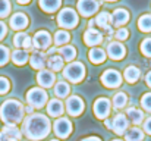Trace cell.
<instances>
[{"instance_id":"6da1fadb","label":"cell","mask_w":151,"mask_h":141,"mask_svg":"<svg viewBox=\"0 0 151 141\" xmlns=\"http://www.w3.org/2000/svg\"><path fill=\"white\" fill-rule=\"evenodd\" d=\"M50 121L47 116L40 113L28 115V118L24 121V134L29 140L38 141L43 140L50 132Z\"/></svg>"},{"instance_id":"7a4b0ae2","label":"cell","mask_w":151,"mask_h":141,"mask_svg":"<svg viewBox=\"0 0 151 141\" xmlns=\"http://www.w3.org/2000/svg\"><path fill=\"white\" fill-rule=\"evenodd\" d=\"M24 106L21 101L10 98L0 106V119L6 125H18L24 119Z\"/></svg>"},{"instance_id":"3957f363","label":"cell","mask_w":151,"mask_h":141,"mask_svg":"<svg viewBox=\"0 0 151 141\" xmlns=\"http://www.w3.org/2000/svg\"><path fill=\"white\" fill-rule=\"evenodd\" d=\"M63 77L70 82H79L85 77V66L81 62H72L63 69Z\"/></svg>"},{"instance_id":"277c9868","label":"cell","mask_w":151,"mask_h":141,"mask_svg":"<svg viewBox=\"0 0 151 141\" xmlns=\"http://www.w3.org/2000/svg\"><path fill=\"white\" fill-rule=\"evenodd\" d=\"M57 24L60 27L66 28V30L75 28L76 24H78V13L73 9H70V7H65L57 15Z\"/></svg>"},{"instance_id":"5b68a950","label":"cell","mask_w":151,"mask_h":141,"mask_svg":"<svg viewBox=\"0 0 151 141\" xmlns=\"http://www.w3.org/2000/svg\"><path fill=\"white\" fill-rule=\"evenodd\" d=\"M47 98H49L47 93L43 88H38V87L31 88L27 93V101H28V104L32 106V107H37V109H41L47 103Z\"/></svg>"},{"instance_id":"8992f818","label":"cell","mask_w":151,"mask_h":141,"mask_svg":"<svg viewBox=\"0 0 151 141\" xmlns=\"http://www.w3.org/2000/svg\"><path fill=\"white\" fill-rule=\"evenodd\" d=\"M53 129H54V134L59 137V138H68L72 132V122L68 119V118H57L54 121V125H53Z\"/></svg>"},{"instance_id":"52a82bcc","label":"cell","mask_w":151,"mask_h":141,"mask_svg":"<svg viewBox=\"0 0 151 141\" xmlns=\"http://www.w3.org/2000/svg\"><path fill=\"white\" fill-rule=\"evenodd\" d=\"M101 82L109 87V88H117L122 84V77L117 71L114 69H107L103 75H101Z\"/></svg>"},{"instance_id":"ba28073f","label":"cell","mask_w":151,"mask_h":141,"mask_svg":"<svg viewBox=\"0 0 151 141\" xmlns=\"http://www.w3.org/2000/svg\"><path fill=\"white\" fill-rule=\"evenodd\" d=\"M84 101L78 95H70L66 101V110L70 116H79L84 112Z\"/></svg>"},{"instance_id":"9c48e42d","label":"cell","mask_w":151,"mask_h":141,"mask_svg":"<svg viewBox=\"0 0 151 141\" xmlns=\"http://www.w3.org/2000/svg\"><path fill=\"white\" fill-rule=\"evenodd\" d=\"M100 3L97 0H78V10L82 16H91L99 10Z\"/></svg>"},{"instance_id":"30bf717a","label":"cell","mask_w":151,"mask_h":141,"mask_svg":"<svg viewBox=\"0 0 151 141\" xmlns=\"http://www.w3.org/2000/svg\"><path fill=\"white\" fill-rule=\"evenodd\" d=\"M94 113L99 119H106L110 115V101L106 97H100L94 103Z\"/></svg>"},{"instance_id":"8fae6325","label":"cell","mask_w":151,"mask_h":141,"mask_svg":"<svg viewBox=\"0 0 151 141\" xmlns=\"http://www.w3.org/2000/svg\"><path fill=\"white\" fill-rule=\"evenodd\" d=\"M128 125H129V121L125 115H116L111 119V129L117 135H123L128 131Z\"/></svg>"},{"instance_id":"7c38bea8","label":"cell","mask_w":151,"mask_h":141,"mask_svg":"<svg viewBox=\"0 0 151 141\" xmlns=\"http://www.w3.org/2000/svg\"><path fill=\"white\" fill-rule=\"evenodd\" d=\"M51 43V37L47 31H38L35 35H34V40H32V44L35 48L38 50H46L50 47Z\"/></svg>"},{"instance_id":"4fadbf2b","label":"cell","mask_w":151,"mask_h":141,"mask_svg":"<svg viewBox=\"0 0 151 141\" xmlns=\"http://www.w3.org/2000/svg\"><path fill=\"white\" fill-rule=\"evenodd\" d=\"M37 81H38V84H40L43 88H49V87H51V85L54 84V81H56L54 72L47 71V69H41V71L38 72V75H37Z\"/></svg>"},{"instance_id":"5bb4252c","label":"cell","mask_w":151,"mask_h":141,"mask_svg":"<svg viewBox=\"0 0 151 141\" xmlns=\"http://www.w3.org/2000/svg\"><path fill=\"white\" fill-rule=\"evenodd\" d=\"M84 41L87 46H99L103 41V35L100 31H97L94 28H88L84 33Z\"/></svg>"},{"instance_id":"9a60e30c","label":"cell","mask_w":151,"mask_h":141,"mask_svg":"<svg viewBox=\"0 0 151 141\" xmlns=\"http://www.w3.org/2000/svg\"><path fill=\"white\" fill-rule=\"evenodd\" d=\"M107 53H109V56H110L113 60H120V59L125 56L126 50H125V47L122 46V43H119V41H111V43L107 46Z\"/></svg>"},{"instance_id":"2e32d148","label":"cell","mask_w":151,"mask_h":141,"mask_svg":"<svg viewBox=\"0 0 151 141\" xmlns=\"http://www.w3.org/2000/svg\"><path fill=\"white\" fill-rule=\"evenodd\" d=\"M27 27H28V16H27L25 13L18 12V13H15V15L10 18V28H12V30L21 31V30H24V28H27Z\"/></svg>"},{"instance_id":"e0dca14e","label":"cell","mask_w":151,"mask_h":141,"mask_svg":"<svg viewBox=\"0 0 151 141\" xmlns=\"http://www.w3.org/2000/svg\"><path fill=\"white\" fill-rule=\"evenodd\" d=\"M129 21V13L125 9H116L111 13V24L114 27H122Z\"/></svg>"},{"instance_id":"ac0fdd59","label":"cell","mask_w":151,"mask_h":141,"mask_svg":"<svg viewBox=\"0 0 151 141\" xmlns=\"http://www.w3.org/2000/svg\"><path fill=\"white\" fill-rule=\"evenodd\" d=\"M65 112V107H63V103L59 100V98H53L49 101L47 104V113L50 116H54V118H60Z\"/></svg>"},{"instance_id":"d6986e66","label":"cell","mask_w":151,"mask_h":141,"mask_svg":"<svg viewBox=\"0 0 151 141\" xmlns=\"http://www.w3.org/2000/svg\"><path fill=\"white\" fill-rule=\"evenodd\" d=\"M47 56L44 54V53H41V51H34L32 54H31V57H29V63H31V66L34 68V69H43L44 66H46V63H47V59H46Z\"/></svg>"},{"instance_id":"ffe728a7","label":"cell","mask_w":151,"mask_h":141,"mask_svg":"<svg viewBox=\"0 0 151 141\" xmlns=\"http://www.w3.org/2000/svg\"><path fill=\"white\" fill-rule=\"evenodd\" d=\"M13 44L16 47H24V48L28 50V48L32 47V38L25 33H19L13 37Z\"/></svg>"},{"instance_id":"44dd1931","label":"cell","mask_w":151,"mask_h":141,"mask_svg":"<svg viewBox=\"0 0 151 141\" xmlns=\"http://www.w3.org/2000/svg\"><path fill=\"white\" fill-rule=\"evenodd\" d=\"M88 59L90 62L99 65V63H103L106 60V51L100 48V47H93L90 51H88Z\"/></svg>"},{"instance_id":"7402d4cb","label":"cell","mask_w":151,"mask_h":141,"mask_svg":"<svg viewBox=\"0 0 151 141\" xmlns=\"http://www.w3.org/2000/svg\"><path fill=\"white\" fill-rule=\"evenodd\" d=\"M126 116H128V121H131L132 124L135 125H139L142 121H144V113L142 110L137 109V107H129L126 110Z\"/></svg>"},{"instance_id":"603a6c76","label":"cell","mask_w":151,"mask_h":141,"mask_svg":"<svg viewBox=\"0 0 151 141\" xmlns=\"http://www.w3.org/2000/svg\"><path fill=\"white\" fill-rule=\"evenodd\" d=\"M125 140L126 141H141L144 140V131L138 127H134V128H129L126 132H125Z\"/></svg>"},{"instance_id":"cb8c5ba5","label":"cell","mask_w":151,"mask_h":141,"mask_svg":"<svg viewBox=\"0 0 151 141\" xmlns=\"http://www.w3.org/2000/svg\"><path fill=\"white\" fill-rule=\"evenodd\" d=\"M28 59H29V56H28L27 50H21V48H18V50H15V51L12 53V60H13V63L18 65V66L25 65V63L28 62Z\"/></svg>"},{"instance_id":"d4e9b609","label":"cell","mask_w":151,"mask_h":141,"mask_svg":"<svg viewBox=\"0 0 151 141\" xmlns=\"http://www.w3.org/2000/svg\"><path fill=\"white\" fill-rule=\"evenodd\" d=\"M62 4V0H40V7L44 12H56Z\"/></svg>"},{"instance_id":"484cf974","label":"cell","mask_w":151,"mask_h":141,"mask_svg":"<svg viewBox=\"0 0 151 141\" xmlns=\"http://www.w3.org/2000/svg\"><path fill=\"white\" fill-rule=\"evenodd\" d=\"M69 93H70V88H69L68 82H65V81H59V82H56V85H54V94H56L59 98H65V97H68Z\"/></svg>"},{"instance_id":"4316f807","label":"cell","mask_w":151,"mask_h":141,"mask_svg":"<svg viewBox=\"0 0 151 141\" xmlns=\"http://www.w3.org/2000/svg\"><path fill=\"white\" fill-rule=\"evenodd\" d=\"M47 65L51 69V72H57V71L63 69V59L57 54H51L49 57V60H47Z\"/></svg>"},{"instance_id":"83f0119b","label":"cell","mask_w":151,"mask_h":141,"mask_svg":"<svg viewBox=\"0 0 151 141\" xmlns=\"http://www.w3.org/2000/svg\"><path fill=\"white\" fill-rule=\"evenodd\" d=\"M59 53H60V57L63 60H68V62H72L75 59V56H76V50H75V47H72V46L60 47Z\"/></svg>"},{"instance_id":"f1b7e54d","label":"cell","mask_w":151,"mask_h":141,"mask_svg":"<svg viewBox=\"0 0 151 141\" xmlns=\"http://www.w3.org/2000/svg\"><path fill=\"white\" fill-rule=\"evenodd\" d=\"M139 74H141V72H139V69H138L137 66H128L126 71H125V80H126L128 82L134 84L135 81H138Z\"/></svg>"},{"instance_id":"f546056e","label":"cell","mask_w":151,"mask_h":141,"mask_svg":"<svg viewBox=\"0 0 151 141\" xmlns=\"http://www.w3.org/2000/svg\"><path fill=\"white\" fill-rule=\"evenodd\" d=\"M96 24L100 27V28H107V27H110V24H111V15L110 13H107V12H101L99 13V16L96 18Z\"/></svg>"},{"instance_id":"4dcf8cb0","label":"cell","mask_w":151,"mask_h":141,"mask_svg":"<svg viewBox=\"0 0 151 141\" xmlns=\"http://www.w3.org/2000/svg\"><path fill=\"white\" fill-rule=\"evenodd\" d=\"M126 103H128V95L123 93V91H119V93L114 94V97H113V106H114L116 109L125 107Z\"/></svg>"},{"instance_id":"1f68e13d","label":"cell","mask_w":151,"mask_h":141,"mask_svg":"<svg viewBox=\"0 0 151 141\" xmlns=\"http://www.w3.org/2000/svg\"><path fill=\"white\" fill-rule=\"evenodd\" d=\"M1 131H3L4 134H7L9 137L15 138V140H21V137H22V132H21V129H19L16 125H6Z\"/></svg>"},{"instance_id":"d6a6232c","label":"cell","mask_w":151,"mask_h":141,"mask_svg":"<svg viewBox=\"0 0 151 141\" xmlns=\"http://www.w3.org/2000/svg\"><path fill=\"white\" fill-rule=\"evenodd\" d=\"M138 27L144 33H151V15H142L138 21Z\"/></svg>"},{"instance_id":"836d02e7","label":"cell","mask_w":151,"mask_h":141,"mask_svg":"<svg viewBox=\"0 0 151 141\" xmlns=\"http://www.w3.org/2000/svg\"><path fill=\"white\" fill-rule=\"evenodd\" d=\"M70 40V35H69V33L68 31H56V34H54V43L57 44V46H62V44H66L68 41Z\"/></svg>"},{"instance_id":"e575fe53","label":"cell","mask_w":151,"mask_h":141,"mask_svg":"<svg viewBox=\"0 0 151 141\" xmlns=\"http://www.w3.org/2000/svg\"><path fill=\"white\" fill-rule=\"evenodd\" d=\"M10 12V1L9 0H0V18H6Z\"/></svg>"},{"instance_id":"d590c367","label":"cell","mask_w":151,"mask_h":141,"mask_svg":"<svg viewBox=\"0 0 151 141\" xmlns=\"http://www.w3.org/2000/svg\"><path fill=\"white\" fill-rule=\"evenodd\" d=\"M9 56H10L9 48H7V47H4V46H0V66H3V65H6V63H7Z\"/></svg>"},{"instance_id":"8d00e7d4","label":"cell","mask_w":151,"mask_h":141,"mask_svg":"<svg viewBox=\"0 0 151 141\" xmlns=\"http://www.w3.org/2000/svg\"><path fill=\"white\" fill-rule=\"evenodd\" d=\"M141 51H142V54L151 57V38H145L141 43Z\"/></svg>"},{"instance_id":"74e56055","label":"cell","mask_w":151,"mask_h":141,"mask_svg":"<svg viewBox=\"0 0 151 141\" xmlns=\"http://www.w3.org/2000/svg\"><path fill=\"white\" fill-rule=\"evenodd\" d=\"M141 106L144 107V110L151 112V93H147L142 95V98H141Z\"/></svg>"},{"instance_id":"f35d334b","label":"cell","mask_w":151,"mask_h":141,"mask_svg":"<svg viewBox=\"0 0 151 141\" xmlns=\"http://www.w3.org/2000/svg\"><path fill=\"white\" fill-rule=\"evenodd\" d=\"M10 90V82L7 78L4 77H0V94H6Z\"/></svg>"},{"instance_id":"ab89813d","label":"cell","mask_w":151,"mask_h":141,"mask_svg":"<svg viewBox=\"0 0 151 141\" xmlns=\"http://www.w3.org/2000/svg\"><path fill=\"white\" fill-rule=\"evenodd\" d=\"M128 35H129V31H128L126 28H119V30L114 33V37H116L117 40H126Z\"/></svg>"},{"instance_id":"60d3db41","label":"cell","mask_w":151,"mask_h":141,"mask_svg":"<svg viewBox=\"0 0 151 141\" xmlns=\"http://www.w3.org/2000/svg\"><path fill=\"white\" fill-rule=\"evenodd\" d=\"M142 128H144V131H145L147 134L151 135V118H148V119L144 121V127H142Z\"/></svg>"},{"instance_id":"b9f144b4","label":"cell","mask_w":151,"mask_h":141,"mask_svg":"<svg viewBox=\"0 0 151 141\" xmlns=\"http://www.w3.org/2000/svg\"><path fill=\"white\" fill-rule=\"evenodd\" d=\"M6 33H7V27L4 25V22H1V21H0V40H3V38H4Z\"/></svg>"},{"instance_id":"7bdbcfd3","label":"cell","mask_w":151,"mask_h":141,"mask_svg":"<svg viewBox=\"0 0 151 141\" xmlns=\"http://www.w3.org/2000/svg\"><path fill=\"white\" fill-rule=\"evenodd\" d=\"M0 141H18V140H15V138L9 137L7 134H4L3 131H0Z\"/></svg>"},{"instance_id":"ee69618b","label":"cell","mask_w":151,"mask_h":141,"mask_svg":"<svg viewBox=\"0 0 151 141\" xmlns=\"http://www.w3.org/2000/svg\"><path fill=\"white\" fill-rule=\"evenodd\" d=\"M145 82H147V85H148V87H151V71L145 75Z\"/></svg>"},{"instance_id":"f6af8a7d","label":"cell","mask_w":151,"mask_h":141,"mask_svg":"<svg viewBox=\"0 0 151 141\" xmlns=\"http://www.w3.org/2000/svg\"><path fill=\"white\" fill-rule=\"evenodd\" d=\"M82 141H101L99 137H87V138H84Z\"/></svg>"},{"instance_id":"bcb514c9","label":"cell","mask_w":151,"mask_h":141,"mask_svg":"<svg viewBox=\"0 0 151 141\" xmlns=\"http://www.w3.org/2000/svg\"><path fill=\"white\" fill-rule=\"evenodd\" d=\"M24 110H25V112H27L28 115H32V110H34V107H32V106H27V107H25Z\"/></svg>"},{"instance_id":"7dc6e473","label":"cell","mask_w":151,"mask_h":141,"mask_svg":"<svg viewBox=\"0 0 151 141\" xmlns=\"http://www.w3.org/2000/svg\"><path fill=\"white\" fill-rule=\"evenodd\" d=\"M97 24H96V19H91L90 22H88V28H94Z\"/></svg>"},{"instance_id":"c3c4849f","label":"cell","mask_w":151,"mask_h":141,"mask_svg":"<svg viewBox=\"0 0 151 141\" xmlns=\"http://www.w3.org/2000/svg\"><path fill=\"white\" fill-rule=\"evenodd\" d=\"M106 127H107L109 129H111V121H110V119H107V121H106Z\"/></svg>"},{"instance_id":"681fc988","label":"cell","mask_w":151,"mask_h":141,"mask_svg":"<svg viewBox=\"0 0 151 141\" xmlns=\"http://www.w3.org/2000/svg\"><path fill=\"white\" fill-rule=\"evenodd\" d=\"M16 1H18L19 4H27V3H29L31 0H16Z\"/></svg>"},{"instance_id":"f907efd6","label":"cell","mask_w":151,"mask_h":141,"mask_svg":"<svg viewBox=\"0 0 151 141\" xmlns=\"http://www.w3.org/2000/svg\"><path fill=\"white\" fill-rule=\"evenodd\" d=\"M107 1H116V0H107Z\"/></svg>"},{"instance_id":"816d5d0a","label":"cell","mask_w":151,"mask_h":141,"mask_svg":"<svg viewBox=\"0 0 151 141\" xmlns=\"http://www.w3.org/2000/svg\"><path fill=\"white\" fill-rule=\"evenodd\" d=\"M111 141H122V140H111Z\"/></svg>"},{"instance_id":"f5cc1de1","label":"cell","mask_w":151,"mask_h":141,"mask_svg":"<svg viewBox=\"0 0 151 141\" xmlns=\"http://www.w3.org/2000/svg\"><path fill=\"white\" fill-rule=\"evenodd\" d=\"M51 141H59V140H51Z\"/></svg>"}]
</instances>
